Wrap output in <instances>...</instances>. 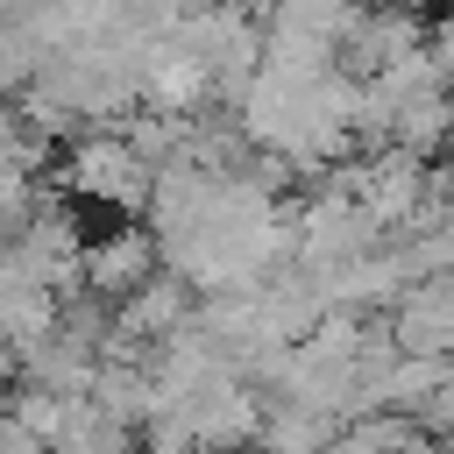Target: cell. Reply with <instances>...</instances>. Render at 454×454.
<instances>
[{"label":"cell","mask_w":454,"mask_h":454,"mask_svg":"<svg viewBox=\"0 0 454 454\" xmlns=\"http://www.w3.org/2000/svg\"><path fill=\"white\" fill-rule=\"evenodd\" d=\"M64 192L71 206L85 213H106V220H142L149 206V163L114 135V128H92V135H71L64 142Z\"/></svg>","instance_id":"cell-1"}]
</instances>
